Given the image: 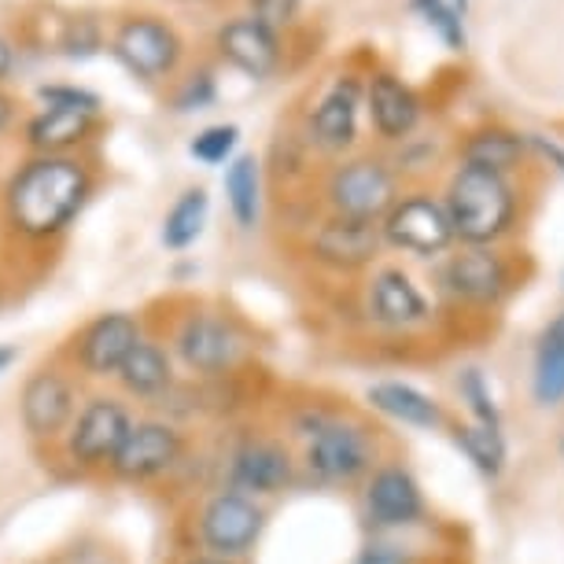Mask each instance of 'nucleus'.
<instances>
[{"instance_id": "1", "label": "nucleus", "mask_w": 564, "mask_h": 564, "mask_svg": "<svg viewBox=\"0 0 564 564\" xmlns=\"http://www.w3.org/2000/svg\"><path fill=\"white\" fill-rule=\"evenodd\" d=\"M93 193V177L70 155H37L8 181L4 210L23 237H56L78 218Z\"/></svg>"}, {"instance_id": "2", "label": "nucleus", "mask_w": 564, "mask_h": 564, "mask_svg": "<svg viewBox=\"0 0 564 564\" xmlns=\"http://www.w3.org/2000/svg\"><path fill=\"white\" fill-rule=\"evenodd\" d=\"M443 204L451 210L454 237L465 248H495L513 229L520 210L517 188L509 174H495V170L468 166V163H462L451 174Z\"/></svg>"}, {"instance_id": "3", "label": "nucleus", "mask_w": 564, "mask_h": 564, "mask_svg": "<svg viewBox=\"0 0 564 564\" xmlns=\"http://www.w3.org/2000/svg\"><path fill=\"white\" fill-rule=\"evenodd\" d=\"M108 52L137 82L159 85L177 74L181 59H185V37H181V30L166 15L130 12L115 23Z\"/></svg>"}, {"instance_id": "4", "label": "nucleus", "mask_w": 564, "mask_h": 564, "mask_svg": "<svg viewBox=\"0 0 564 564\" xmlns=\"http://www.w3.org/2000/svg\"><path fill=\"white\" fill-rule=\"evenodd\" d=\"M325 196L333 215L384 221L388 210L399 204V174L380 155H355L333 166Z\"/></svg>"}, {"instance_id": "5", "label": "nucleus", "mask_w": 564, "mask_h": 564, "mask_svg": "<svg viewBox=\"0 0 564 564\" xmlns=\"http://www.w3.org/2000/svg\"><path fill=\"white\" fill-rule=\"evenodd\" d=\"M361 108H366V74L358 70H339L328 78L322 89V97L314 100L311 119H306V130H311V141L322 148V152H350L358 141V119Z\"/></svg>"}, {"instance_id": "6", "label": "nucleus", "mask_w": 564, "mask_h": 564, "mask_svg": "<svg viewBox=\"0 0 564 564\" xmlns=\"http://www.w3.org/2000/svg\"><path fill=\"white\" fill-rule=\"evenodd\" d=\"M380 226H384V243L406 254H417V259L443 254L457 240L451 226V210L432 193L399 196V204L388 210V218Z\"/></svg>"}, {"instance_id": "7", "label": "nucleus", "mask_w": 564, "mask_h": 564, "mask_svg": "<svg viewBox=\"0 0 564 564\" xmlns=\"http://www.w3.org/2000/svg\"><path fill=\"white\" fill-rule=\"evenodd\" d=\"M284 48H289V41H284L281 30L259 23L254 15H232L215 30L218 59L254 82H265L281 70Z\"/></svg>"}, {"instance_id": "8", "label": "nucleus", "mask_w": 564, "mask_h": 564, "mask_svg": "<svg viewBox=\"0 0 564 564\" xmlns=\"http://www.w3.org/2000/svg\"><path fill=\"white\" fill-rule=\"evenodd\" d=\"M366 115L380 141H410L421 126V97L417 89L391 67H372L366 74Z\"/></svg>"}, {"instance_id": "9", "label": "nucleus", "mask_w": 564, "mask_h": 564, "mask_svg": "<svg viewBox=\"0 0 564 564\" xmlns=\"http://www.w3.org/2000/svg\"><path fill=\"white\" fill-rule=\"evenodd\" d=\"M262 531V509L248 495L226 491L215 495L199 513V539L215 557H243Z\"/></svg>"}, {"instance_id": "10", "label": "nucleus", "mask_w": 564, "mask_h": 564, "mask_svg": "<svg viewBox=\"0 0 564 564\" xmlns=\"http://www.w3.org/2000/svg\"><path fill=\"white\" fill-rule=\"evenodd\" d=\"M384 248V226L380 221H361V218H344L333 215L314 229L311 251L322 265L333 270H361L377 259V251Z\"/></svg>"}, {"instance_id": "11", "label": "nucleus", "mask_w": 564, "mask_h": 564, "mask_svg": "<svg viewBox=\"0 0 564 564\" xmlns=\"http://www.w3.org/2000/svg\"><path fill=\"white\" fill-rule=\"evenodd\" d=\"M372 462L369 435L355 424H325L306 443V468L328 484H350Z\"/></svg>"}, {"instance_id": "12", "label": "nucleus", "mask_w": 564, "mask_h": 564, "mask_svg": "<svg viewBox=\"0 0 564 564\" xmlns=\"http://www.w3.org/2000/svg\"><path fill=\"white\" fill-rule=\"evenodd\" d=\"M509 262L495 248H465L446 259L443 284L465 303H498L509 292Z\"/></svg>"}, {"instance_id": "13", "label": "nucleus", "mask_w": 564, "mask_h": 564, "mask_svg": "<svg viewBox=\"0 0 564 564\" xmlns=\"http://www.w3.org/2000/svg\"><path fill=\"white\" fill-rule=\"evenodd\" d=\"M133 421L115 399H93L89 406L78 413V424L70 432V454L78 457L82 465H100V462H115L119 446L130 435Z\"/></svg>"}, {"instance_id": "14", "label": "nucleus", "mask_w": 564, "mask_h": 564, "mask_svg": "<svg viewBox=\"0 0 564 564\" xmlns=\"http://www.w3.org/2000/svg\"><path fill=\"white\" fill-rule=\"evenodd\" d=\"M177 454H181V435L170 424L141 421L130 429L111 465L122 480H152V476L166 473L177 462Z\"/></svg>"}, {"instance_id": "15", "label": "nucleus", "mask_w": 564, "mask_h": 564, "mask_svg": "<svg viewBox=\"0 0 564 564\" xmlns=\"http://www.w3.org/2000/svg\"><path fill=\"white\" fill-rule=\"evenodd\" d=\"M141 344V328L130 314H100L97 322L82 333V347H78V361L85 372L93 377H108L126 366V358L133 355V347Z\"/></svg>"}, {"instance_id": "16", "label": "nucleus", "mask_w": 564, "mask_h": 564, "mask_svg": "<svg viewBox=\"0 0 564 564\" xmlns=\"http://www.w3.org/2000/svg\"><path fill=\"white\" fill-rule=\"evenodd\" d=\"M177 350L199 372H221L229 369L240 355V336L232 333L229 322L210 314H193L177 333Z\"/></svg>"}, {"instance_id": "17", "label": "nucleus", "mask_w": 564, "mask_h": 564, "mask_svg": "<svg viewBox=\"0 0 564 564\" xmlns=\"http://www.w3.org/2000/svg\"><path fill=\"white\" fill-rule=\"evenodd\" d=\"M366 509L377 524L399 528V524H413V520L424 513V498H421L417 480H413L406 468L388 465L372 473L369 491H366Z\"/></svg>"}, {"instance_id": "18", "label": "nucleus", "mask_w": 564, "mask_h": 564, "mask_svg": "<svg viewBox=\"0 0 564 564\" xmlns=\"http://www.w3.org/2000/svg\"><path fill=\"white\" fill-rule=\"evenodd\" d=\"M369 311L380 325L410 328L429 317V303H424L417 284L410 281V273L388 265V270H380L369 284Z\"/></svg>"}, {"instance_id": "19", "label": "nucleus", "mask_w": 564, "mask_h": 564, "mask_svg": "<svg viewBox=\"0 0 564 564\" xmlns=\"http://www.w3.org/2000/svg\"><path fill=\"white\" fill-rule=\"evenodd\" d=\"M23 424L34 435H56L74 413V391L59 372H37L23 388Z\"/></svg>"}, {"instance_id": "20", "label": "nucleus", "mask_w": 564, "mask_h": 564, "mask_svg": "<svg viewBox=\"0 0 564 564\" xmlns=\"http://www.w3.org/2000/svg\"><path fill=\"white\" fill-rule=\"evenodd\" d=\"M100 115L70 111V108H41L26 122V144L37 155H67L74 144H82L93 133Z\"/></svg>"}, {"instance_id": "21", "label": "nucleus", "mask_w": 564, "mask_h": 564, "mask_svg": "<svg viewBox=\"0 0 564 564\" xmlns=\"http://www.w3.org/2000/svg\"><path fill=\"white\" fill-rule=\"evenodd\" d=\"M528 137H520L506 126H480L465 137L462 144V163L484 166L495 174H513V170L528 159Z\"/></svg>"}, {"instance_id": "22", "label": "nucleus", "mask_w": 564, "mask_h": 564, "mask_svg": "<svg viewBox=\"0 0 564 564\" xmlns=\"http://www.w3.org/2000/svg\"><path fill=\"white\" fill-rule=\"evenodd\" d=\"M292 465L289 454L273 443H251L232 457V484L240 491H254V495H273L289 484Z\"/></svg>"}, {"instance_id": "23", "label": "nucleus", "mask_w": 564, "mask_h": 564, "mask_svg": "<svg viewBox=\"0 0 564 564\" xmlns=\"http://www.w3.org/2000/svg\"><path fill=\"white\" fill-rule=\"evenodd\" d=\"M226 196L240 229H254L262 215V170L254 155H237L226 166Z\"/></svg>"}, {"instance_id": "24", "label": "nucleus", "mask_w": 564, "mask_h": 564, "mask_svg": "<svg viewBox=\"0 0 564 564\" xmlns=\"http://www.w3.org/2000/svg\"><path fill=\"white\" fill-rule=\"evenodd\" d=\"M207 215H210V196L207 188H185L174 207L166 210L163 218V243L170 251H185L204 237V226H207Z\"/></svg>"}, {"instance_id": "25", "label": "nucleus", "mask_w": 564, "mask_h": 564, "mask_svg": "<svg viewBox=\"0 0 564 564\" xmlns=\"http://www.w3.org/2000/svg\"><path fill=\"white\" fill-rule=\"evenodd\" d=\"M369 399L380 413H388V417L402 424H413V429H435L443 421L440 406L410 384H377L369 388Z\"/></svg>"}, {"instance_id": "26", "label": "nucleus", "mask_w": 564, "mask_h": 564, "mask_svg": "<svg viewBox=\"0 0 564 564\" xmlns=\"http://www.w3.org/2000/svg\"><path fill=\"white\" fill-rule=\"evenodd\" d=\"M119 380L126 391L133 395H159L170 384V358L163 355V347L155 344H137L133 355L126 358V366L119 369Z\"/></svg>"}, {"instance_id": "27", "label": "nucleus", "mask_w": 564, "mask_h": 564, "mask_svg": "<svg viewBox=\"0 0 564 564\" xmlns=\"http://www.w3.org/2000/svg\"><path fill=\"white\" fill-rule=\"evenodd\" d=\"M535 399L542 406L564 399V322H557L542 336L535 355Z\"/></svg>"}, {"instance_id": "28", "label": "nucleus", "mask_w": 564, "mask_h": 564, "mask_svg": "<svg viewBox=\"0 0 564 564\" xmlns=\"http://www.w3.org/2000/svg\"><path fill=\"white\" fill-rule=\"evenodd\" d=\"M410 12H417L424 19V26H429L451 52L468 48L465 15L454 8V0H410Z\"/></svg>"}, {"instance_id": "29", "label": "nucleus", "mask_w": 564, "mask_h": 564, "mask_svg": "<svg viewBox=\"0 0 564 564\" xmlns=\"http://www.w3.org/2000/svg\"><path fill=\"white\" fill-rule=\"evenodd\" d=\"M457 446L468 454L480 473L487 476H498L502 473V462H506V446H502V435L491 424H473V429H457Z\"/></svg>"}, {"instance_id": "30", "label": "nucleus", "mask_w": 564, "mask_h": 564, "mask_svg": "<svg viewBox=\"0 0 564 564\" xmlns=\"http://www.w3.org/2000/svg\"><path fill=\"white\" fill-rule=\"evenodd\" d=\"M218 100V78L210 67H196L188 70L185 78L177 82V89L170 93V111L177 115H193V111H204L210 104Z\"/></svg>"}, {"instance_id": "31", "label": "nucleus", "mask_w": 564, "mask_h": 564, "mask_svg": "<svg viewBox=\"0 0 564 564\" xmlns=\"http://www.w3.org/2000/svg\"><path fill=\"white\" fill-rule=\"evenodd\" d=\"M240 144V126L232 122H218V126H207V130H199L193 137V144H188V152L193 159H199L204 166H221V163H232V152H237Z\"/></svg>"}, {"instance_id": "32", "label": "nucleus", "mask_w": 564, "mask_h": 564, "mask_svg": "<svg viewBox=\"0 0 564 564\" xmlns=\"http://www.w3.org/2000/svg\"><path fill=\"white\" fill-rule=\"evenodd\" d=\"M59 48L67 59H93L104 48V26L93 15H74L63 23Z\"/></svg>"}, {"instance_id": "33", "label": "nucleus", "mask_w": 564, "mask_h": 564, "mask_svg": "<svg viewBox=\"0 0 564 564\" xmlns=\"http://www.w3.org/2000/svg\"><path fill=\"white\" fill-rule=\"evenodd\" d=\"M37 100L45 104V108H70V111H89V115H100L104 111V100L97 97V93L85 89V85H70V82L41 85Z\"/></svg>"}, {"instance_id": "34", "label": "nucleus", "mask_w": 564, "mask_h": 564, "mask_svg": "<svg viewBox=\"0 0 564 564\" xmlns=\"http://www.w3.org/2000/svg\"><path fill=\"white\" fill-rule=\"evenodd\" d=\"M248 15L273 30H292L303 15V0H248Z\"/></svg>"}, {"instance_id": "35", "label": "nucleus", "mask_w": 564, "mask_h": 564, "mask_svg": "<svg viewBox=\"0 0 564 564\" xmlns=\"http://www.w3.org/2000/svg\"><path fill=\"white\" fill-rule=\"evenodd\" d=\"M462 391H465V399H473V410H476V417H480V424H491V429H498V410H495L491 395H487V384H484L480 372L468 369L465 380H462Z\"/></svg>"}, {"instance_id": "36", "label": "nucleus", "mask_w": 564, "mask_h": 564, "mask_svg": "<svg viewBox=\"0 0 564 564\" xmlns=\"http://www.w3.org/2000/svg\"><path fill=\"white\" fill-rule=\"evenodd\" d=\"M355 564H410V561L399 546H369L361 550V557Z\"/></svg>"}, {"instance_id": "37", "label": "nucleus", "mask_w": 564, "mask_h": 564, "mask_svg": "<svg viewBox=\"0 0 564 564\" xmlns=\"http://www.w3.org/2000/svg\"><path fill=\"white\" fill-rule=\"evenodd\" d=\"M528 141H531V148H539V152H542V155H546V159H550V163H553V166H557V170H561V174H564V152H561V148H557V144L542 141V137H528Z\"/></svg>"}, {"instance_id": "38", "label": "nucleus", "mask_w": 564, "mask_h": 564, "mask_svg": "<svg viewBox=\"0 0 564 564\" xmlns=\"http://www.w3.org/2000/svg\"><path fill=\"white\" fill-rule=\"evenodd\" d=\"M12 67H15V48H12V41H8V37H0V82L12 74Z\"/></svg>"}, {"instance_id": "39", "label": "nucleus", "mask_w": 564, "mask_h": 564, "mask_svg": "<svg viewBox=\"0 0 564 564\" xmlns=\"http://www.w3.org/2000/svg\"><path fill=\"white\" fill-rule=\"evenodd\" d=\"M12 111H15V108H12V100H8L4 93H0V133L8 130V122H12Z\"/></svg>"}, {"instance_id": "40", "label": "nucleus", "mask_w": 564, "mask_h": 564, "mask_svg": "<svg viewBox=\"0 0 564 564\" xmlns=\"http://www.w3.org/2000/svg\"><path fill=\"white\" fill-rule=\"evenodd\" d=\"M12 358H15V350H12V347H0V369L12 366Z\"/></svg>"}, {"instance_id": "41", "label": "nucleus", "mask_w": 564, "mask_h": 564, "mask_svg": "<svg viewBox=\"0 0 564 564\" xmlns=\"http://www.w3.org/2000/svg\"><path fill=\"white\" fill-rule=\"evenodd\" d=\"M188 564H229L226 557H196V561H188Z\"/></svg>"}, {"instance_id": "42", "label": "nucleus", "mask_w": 564, "mask_h": 564, "mask_svg": "<svg viewBox=\"0 0 564 564\" xmlns=\"http://www.w3.org/2000/svg\"><path fill=\"white\" fill-rule=\"evenodd\" d=\"M468 4H473V0H454V8H457L462 15H468Z\"/></svg>"}]
</instances>
